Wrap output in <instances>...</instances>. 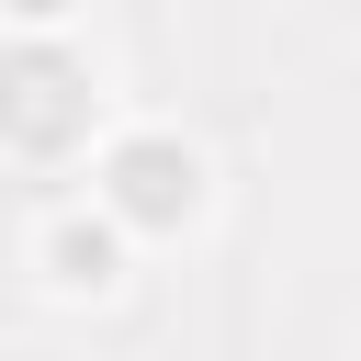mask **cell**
I'll return each mask as SVG.
<instances>
[{"label": "cell", "mask_w": 361, "mask_h": 361, "mask_svg": "<svg viewBox=\"0 0 361 361\" xmlns=\"http://www.w3.org/2000/svg\"><path fill=\"white\" fill-rule=\"evenodd\" d=\"M124 203H135V214H169V203H192V169L169 180V158H158V147H135V158H124Z\"/></svg>", "instance_id": "obj_1"}]
</instances>
